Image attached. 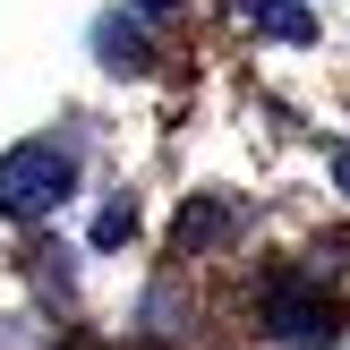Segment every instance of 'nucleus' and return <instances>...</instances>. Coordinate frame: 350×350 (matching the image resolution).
Listing matches in <instances>:
<instances>
[{
    "mask_svg": "<svg viewBox=\"0 0 350 350\" xmlns=\"http://www.w3.org/2000/svg\"><path fill=\"white\" fill-rule=\"evenodd\" d=\"M334 180H342V197H350V146H342V163H334Z\"/></svg>",
    "mask_w": 350,
    "mask_h": 350,
    "instance_id": "nucleus-5",
    "label": "nucleus"
},
{
    "mask_svg": "<svg viewBox=\"0 0 350 350\" xmlns=\"http://www.w3.org/2000/svg\"><path fill=\"white\" fill-rule=\"evenodd\" d=\"M273 325H282V342H334V308H299V299H282V308H273Z\"/></svg>",
    "mask_w": 350,
    "mask_h": 350,
    "instance_id": "nucleus-3",
    "label": "nucleus"
},
{
    "mask_svg": "<svg viewBox=\"0 0 350 350\" xmlns=\"http://www.w3.org/2000/svg\"><path fill=\"white\" fill-rule=\"evenodd\" d=\"M129 231H137V214H129V205H103V222H94V248H120Z\"/></svg>",
    "mask_w": 350,
    "mask_h": 350,
    "instance_id": "nucleus-4",
    "label": "nucleus"
},
{
    "mask_svg": "<svg viewBox=\"0 0 350 350\" xmlns=\"http://www.w3.org/2000/svg\"><path fill=\"white\" fill-rule=\"evenodd\" d=\"M68 154L60 146H17V154H0V214L9 222H34V214H51V205L68 197Z\"/></svg>",
    "mask_w": 350,
    "mask_h": 350,
    "instance_id": "nucleus-1",
    "label": "nucleus"
},
{
    "mask_svg": "<svg viewBox=\"0 0 350 350\" xmlns=\"http://www.w3.org/2000/svg\"><path fill=\"white\" fill-rule=\"evenodd\" d=\"M239 17H248L256 34H282V43H308V9H291V0H239Z\"/></svg>",
    "mask_w": 350,
    "mask_h": 350,
    "instance_id": "nucleus-2",
    "label": "nucleus"
}]
</instances>
